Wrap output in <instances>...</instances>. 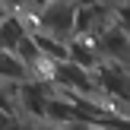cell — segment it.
<instances>
[{
  "instance_id": "1",
  "label": "cell",
  "mask_w": 130,
  "mask_h": 130,
  "mask_svg": "<svg viewBox=\"0 0 130 130\" xmlns=\"http://www.w3.org/2000/svg\"><path fill=\"white\" fill-rule=\"evenodd\" d=\"M0 76L10 79V83H19V79L29 76V67H25L13 51H3V48H0Z\"/></svg>"
},
{
  "instance_id": "2",
  "label": "cell",
  "mask_w": 130,
  "mask_h": 130,
  "mask_svg": "<svg viewBox=\"0 0 130 130\" xmlns=\"http://www.w3.org/2000/svg\"><path fill=\"white\" fill-rule=\"evenodd\" d=\"M22 35H25L22 22H19L16 16L6 13V16L0 19V48H3V51H13V48H16V41H19Z\"/></svg>"
},
{
  "instance_id": "3",
  "label": "cell",
  "mask_w": 130,
  "mask_h": 130,
  "mask_svg": "<svg viewBox=\"0 0 130 130\" xmlns=\"http://www.w3.org/2000/svg\"><path fill=\"white\" fill-rule=\"evenodd\" d=\"M6 13H10V10H6V6H3V3H0V19H3V16H6Z\"/></svg>"
}]
</instances>
